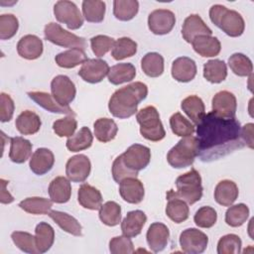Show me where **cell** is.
I'll return each instance as SVG.
<instances>
[{
  "instance_id": "obj_56",
  "label": "cell",
  "mask_w": 254,
  "mask_h": 254,
  "mask_svg": "<svg viewBox=\"0 0 254 254\" xmlns=\"http://www.w3.org/2000/svg\"><path fill=\"white\" fill-rule=\"evenodd\" d=\"M111 172H112V177L113 180L116 183H120L122 180L126 179V178H137V176L135 174H133L132 172H130L122 163L121 157L120 155L113 161L112 164V168H111Z\"/></svg>"
},
{
  "instance_id": "obj_55",
  "label": "cell",
  "mask_w": 254,
  "mask_h": 254,
  "mask_svg": "<svg viewBox=\"0 0 254 254\" xmlns=\"http://www.w3.org/2000/svg\"><path fill=\"white\" fill-rule=\"evenodd\" d=\"M15 104L11 96L2 92L0 95V120L1 122H8L12 119L14 114Z\"/></svg>"
},
{
  "instance_id": "obj_36",
  "label": "cell",
  "mask_w": 254,
  "mask_h": 254,
  "mask_svg": "<svg viewBox=\"0 0 254 254\" xmlns=\"http://www.w3.org/2000/svg\"><path fill=\"white\" fill-rule=\"evenodd\" d=\"M227 76V67L221 60H210L203 64V77L211 83H219Z\"/></svg>"
},
{
  "instance_id": "obj_14",
  "label": "cell",
  "mask_w": 254,
  "mask_h": 254,
  "mask_svg": "<svg viewBox=\"0 0 254 254\" xmlns=\"http://www.w3.org/2000/svg\"><path fill=\"white\" fill-rule=\"evenodd\" d=\"M91 170V164L87 156L79 154L68 159L65 165V175L67 179L74 183L84 182Z\"/></svg>"
},
{
  "instance_id": "obj_21",
  "label": "cell",
  "mask_w": 254,
  "mask_h": 254,
  "mask_svg": "<svg viewBox=\"0 0 254 254\" xmlns=\"http://www.w3.org/2000/svg\"><path fill=\"white\" fill-rule=\"evenodd\" d=\"M196 75V64L188 57H180L173 62L172 76L180 82H189Z\"/></svg>"
},
{
  "instance_id": "obj_12",
  "label": "cell",
  "mask_w": 254,
  "mask_h": 254,
  "mask_svg": "<svg viewBox=\"0 0 254 254\" xmlns=\"http://www.w3.org/2000/svg\"><path fill=\"white\" fill-rule=\"evenodd\" d=\"M176 24L175 14L168 9H157L148 17V27L155 35H166L170 33Z\"/></svg>"
},
{
  "instance_id": "obj_3",
  "label": "cell",
  "mask_w": 254,
  "mask_h": 254,
  "mask_svg": "<svg viewBox=\"0 0 254 254\" xmlns=\"http://www.w3.org/2000/svg\"><path fill=\"white\" fill-rule=\"evenodd\" d=\"M210 21L229 37H239L245 29L242 16L235 10H229L225 6L215 4L209 9Z\"/></svg>"
},
{
  "instance_id": "obj_49",
  "label": "cell",
  "mask_w": 254,
  "mask_h": 254,
  "mask_svg": "<svg viewBox=\"0 0 254 254\" xmlns=\"http://www.w3.org/2000/svg\"><path fill=\"white\" fill-rule=\"evenodd\" d=\"M242 242L236 234H226L217 243L218 254H238L241 252Z\"/></svg>"
},
{
  "instance_id": "obj_47",
  "label": "cell",
  "mask_w": 254,
  "mask_h": 254,
  "mask_svg": "<svg viewBox=\"0 0 254 254\" xmlns=\"http://www.w3.org/2000/svg\"><path fill=\"white\" fill-rule=\"evenodd\" d=\"M170 126L173 133L180 137L191 136L195 131L193 124L190 123V121H189L180 112H176L171 116Z\"/></svg>"
},
{
  "instance_id": "obj_22",
  "label": "cell",
  "mask_w": 254,
  "mask_h": 254,
  "mask_svg": "<svg viewBox=\"0 0 254 254\" xmlns=\"http://www.w3.org/2000/svg\"><path fill=\"white\" fill-rule=\"evenodd\" d=\"M19 56L26 60H36L43 54V42L36 35H26L17 44Z\"/></svg>"
},
{
  "instance_id": "obj_25",
  "label": "cell",
  "mask_w": 254,
  "mask_h": 254,
  "mask_svg": "<svg viewBox=\"0 0 254 254\" xmlns=\"http://www.w3.org/2000/svg\"><path fill=\"white\" fill-rule=\"evenodd\" d=\"M238 187L230 180L219 182L214 190V199L222 206H230L238 197Z\"/></svg>"
},
{
  "instance_id": "obj_45",
  "label": "cell",
  "mask_w": 254,
  "mask_h": 254,
  "mask_svg": "<svg viewBox=\"0 0 254 254\" xmlns=\"http://www.w3.org/2000/svg\"><path fill=\"white\" fill-rule=\"evenodd\" d=\"M230 69L238 76H248L252 74L253 64L251 60L240 53H235L228 59Z\"/></svg>"
},
{
  "instance_id": "obj_42",
  "label": "cell",
  "mask_w": 254,
  "mask_h": 254,
  "mask_svg": "<svg viewBox=\"0 0 254 254\" xmlns=\"http://www.w3.org/2000/svg\"><path fill=\"white\" fill-rule=\"evenodd\" d=\"M139 2L136 0H115L113 14L120 21L132 20L138 13Z\"/></svg>"
},
{
  "instance_id": "obj_34",
  "label": "cell",
  "mask_w": 254,
  "mask_h": 254,
  "mask_svg": "<svg viewBox=\"0 0 254 254\" xmlns=\"http://www.w3.org/2000/svg\"><path fill=\"white\" fill-rule=\"evenodd\" d=\"M181 107L195 125H197L202 117L205 115L204 103L201 98L196 95H190L186 97L182 101Z\"/></svg>"
},
{
  "instance_id": "obj_35",
  "label": "cell",
  "mask_w": 254,
  "mask_h": 254,
  "mask_svg": "<svg viewBox=\"0 0 254 254\" xmlns=\"http://www.w3.org/2000/svg\"><path fill=\"white\" fill-rule=\"evenodd\" d=\"M36 246L39 253H45L51 249L55 241V230L47 222H40L35 229Z\"/></svg>"
},
{
  "instance_id": "obj_52",
  "label": "cell",
  "mask_w": 254,
  "mask_h": 254,
  "mask_svg": "<svg viewBox=\"0 0 254 254\" xmlns=\"http://www.w3.org/2000/svg\"><path fill=\"white\" fill-rule=\"evenodd\" d=\"M77 127V122L73 116H67L56 120L53 123V130L59 137H70Z\"/></svg>"
},
{
  "instance_id": "obj_30",
  "label": "cell",
  "mask_w": 254,
  "mask_h": 254,
  "mask_svg": "<svg viewBox=\"0 0 254 254\" xmlns=\"http://www.w3.org/2000/svg\"><path fill=\"white\" fill-rule=\"evenodd\" d=\"M17 130L23 135H33L36 134L42 125L40 116L31 111L25 110L19 114L15 122Z\"/></svg>"
},
{
  "instance_id": "obj_32",
  "label": "cell",
  "mask_w": 254,
  "mask_h": 254,
  "mask_svg": "<svg viewBox=\"0 0 254 254\" xmlns=\"http://www.w3.org/2000/svg\"><path fill=\"white\" fill-rule=\"evenodd\" d=\"M87 60L88 59L86 57V54L84 53V50H81L78 48H73V49H69L67 51L62 52L58 54L55 58L56 64L60 67H64V68L75 67L78 64H82Z\"/></svg>"
},
{
  "instance_id": "obj_24",
  "label": "cell",
  "mask_w": 254,
  "mask_h": 254,
  "mask_svg": "<svg viewBox=\"0 0 254 254\" xmlns=\"http://www.w3.org/2000/svg\"><path fill=\"white\" fill-rule=\"evenodd\" d=\"M147 221V216L142 210H132L127 213L121 222V231L129 238L139 235Z\"/></svg>"
},
{
  "instance_id": "obj_50",
  "label": "cell",
  "mask_w": 254,
  "mask_h": 254,
  "mask_svg": "<svg viewBox=\"0 0 254 254\" xmlns=\"http://www.w3.org/2000/svg\"><path fill=\"white\" fill-rule=\"evenodd\" d=\"M193 220L198 227L210 228L217 220V213L211 206H202L196 210Z\"/></svg>"
},
{
  "instance_id": "obj_33",
  "label": "cell",
  "mask_w": 254,
  "mask_h": 254,
  "mask_svg": "<svg viewBox=\"0 0 254 254\" xmlns=\"http://www.w3.org/2000/svg\"><path fill=\"white\" fill-rule=\"evenodd\" d=\"M108 80L114 85L131 81L136 76V68L130 63L117 64L110 67L107 74Z\"/></svg>"
},
{
  "instance_id": "obj_16",
  "label": "cell",
  "mask_w": 254,
  "mask_h": 254,
  "mask_svg": "<svg viewBox=\"0 0 254 254\" xmlns=\"http://www.w3.org/2000/svg\"><path fill=\"white\" fill-rule=\"evenodd\" d=\"M211 29L203 22L201 17L196 14H191L188 16L183 24L182 36L187 43L191 44V42L198 36H211Z\"/></svg>"
},
{
  "instance_id": "obj_28",
  "label": "cell",
  "mask_w": 254,
  "mask_h": 254,
  "mask_svg": "<svg viewBox=\"0 0 254 254\" xmlns=\"http://www.w3.org/2000/svg\"><path fill=\"white\" fill-rule=\"evenodd\" d=\"M49 195L53 202L65 203L71 195V186L69 180L64 177L55 178L49 186Z\"/></svg>"
},
{
  "instance_id": "obj_29",
  "label": "cell",
  "mask_w": 254,
  "mask_h": 254,
  "mask_svg": "<svg viewBox=\"0 0 254 254\" xmlns=\"http://www.w3.org/2000/svg\"><path fill=\"white\" fill-rule=\"evenodd\" d=\"M32 143L20 136L10 138L9 158L16 164L25 163L32 154Z\"/></svg>"
},
{
  "instance_id": "obj_46",
  "label": "cell",
  "mask_w": 254,
  "mask_h": 254,
  "mask_svg": "<svg viewBox=\"0 0 254 254\" xmlns=\"http://www.w3.org/2000/svg\"><path fill=\"white\" fill-rule=\"evenodd\" d=\"M249 216V208L244 203L230 205L225 212V222L231 227L241 226Z\"/></svg>"
},
{
  "instance_id": "obj_4",
  "label": "cell",
  "mask_w": 254,
  "mask_h": 254,
  "mask_svg": "<svg viewBox=\"0 0 254 254\" xmlns=\"http://www.w3.org/2000/svg\"><path fill=\"white\" fill-rule=\"evenodd\" d=\"M197 153L198 142L196 137H184L168 152L167 161L173 168L183 169L192 165Z\"/></svg>"
},
{
  "instance_id": "obj_43",
  "label": "cell",
  "mask_w": 254,
  "mask_h": 254,
  "mask_svg": "<svg viewBox=\"0 0 254 254\" xmlns=\"http://www.w3.org/2000/svg\"><path fill=\"white\" fill-rule=\"evenodd\" d=\"M99 219L107 226H116L121 222V206L115 201H106L99 208Z\"/></svg>"
},
{
  "instance_id": "obj_37",
  "label": "cell",
  "mask_w": 254,
  "mask_h": 254,
  "mask_svg": "<svg viewBox=\"0 0 254 254\" xmlns=\"http://www.w3.org/2000/svg\"><path fill=\"white\" fill-rule=\"evenodd\" d=\"M94 135L96 139L102 143H107L113 140L118 132L117 124L110 118H99L94 124Z\"/></svg>"
},
{
  "instance_id": "obj_41",
  "label": "cell",
  "mask_w": 254,
  "mask_h": 254,
  "mask_svg": "<svg viewBox=\"0 0 254 254\" xmlns=\"http://www.w3.org/2000/svg\"><path fill=\"white\" fill-rule=\"evenodd\" d=\"M106 5L99 0H85L82 2V14L90 23H100L104 19Z\"/></svg>"
},
{
  "instance_id": "obj_57",
  "label": "cell",
  "mask_w": 254,
  "mask_h": 254,
  "mask_svg": "<svg viewBox=\"0 0 254 254\" xmlns=\"http://www.w3.org/2000/svg\"><path fill=\"white\" fill-rule=\"evenodd\" d=\"M253 123H248L241 127V136L246 146L253 149Z\"/></svg>"
},
{
  "instance_id": "obj_9",
  "label": "cell",
  "mask_w": 254,
  "mask_h": 254,
  "mask_svg": "<svg viewBox=\"0 0 254 254\" xmlns=\"http://www.w3.org/2000/svg\"><path fill=\"white\" fill-rule=\"evenodd\" d=\"M54 14L56 19L65 24L69 30H77L83 24V17L77 6L67 0L58 1L54 6Z\"/></svg>"
},
{
  "instance_id": "obj_31",
  "label": "cell",
  "mask_w": 254,
  "mask_h": 254,
  "mask_svg": "<svg viewBox=\"0 0 254 254\" xmlns=\"http://www.w3.org/2000/svg\"><path fill=\"white\" fill-rule=\"evenodd\" d=\"M49 216L65 232L74 235L81 236L82 227L76 218L69 215L66 212L59 211V210H51L49 212Z\"/></svg>"
},
{
  "instance_id": "obj_44",
  "label": "cell",
  "mask_w": 254,
  "mask_h": 254,
  "mask_svg": "<svg viewBox=\"0 0 254 254\" xmlns=\"http://www.w3.org/2000/svg\"><path fill=\"white\" fill-rule=\"evenodd\" d=\"M137 53V43L127 37H122L115 41L111 50V56L116 61L130 58Z\"/></svg>"
},
{
  "instance_id": "obj_19",
  "label": "cell",
  "mask_w": 254,
  "mask_h": 254,
  "mask_svg": "<svg viewBox=\"0 0 254 254\" xmlns=\"http://www.w3.org/2000/svg\"><path fill=\"white\" fill-rule=\"evenodd\" d=\"M167 206H166V214L167 216L176 223H181L186 221L189 218L190 208L187 202L177 196L174 193L173 190H170L167 192Z\"/></svg>"
},
{
  "instance_id": "obj_23",
  "label": "cell",
  "mask_w": 254,
  "mask_h": 254,
  "mask_svg": "<svg viewBox=\"0 0 254 254\" xmlns=\"http://www.w3.org/2000/svg\"><path fill=\"white\" fill-rule=\"evenodd\" d=\"M29 97L34 100L38 105L43 107L44 109L53 112V113H60V114H66L70 116H75V113L71 108L68 106H62L60 105L53 95L49 94L48 92L44 91H30L27 93Z\"/></svg>"
},
{
  "instance_id": "obj_5",
  "label": "cell",
  "mask_w": 254,
  "mask_h": 254,
  "mask_svg": "<svg viewBox=\"0 0 254 254\" xmlns=\"http://www.w3.org/2000/svg\"><path fill=\"white\" fill-rule=\"evenodd\" d=\"M136 119L140 125V133L145 139L158 142L165 138L166 131L156 107L150 105L142 108L137 112Z\"/></svg>"
},
{
  "instance_id": "obj_1",
  "label": "cell",
  "mask_w": 254,
  "mask_h": 254,
  "mask_svg": "<svg viewBox=\"0 0 254 254\" xmlns=\"http://www.w3.org/2000/svg\"><path fill=\"white\" fill-rule=\"evenodd\" d=\"M196 126L197 156L203 162L217 160L246 146L241 136L240 123L235 117L225 118L211 111Z\"/></svg>"
},
{
  "instance_id": "obj_13",
  "label": "cell",
  "mask_w": 254,
  "mask_h": 254,
  "mask_svg": "<svg viewBox=\"0 0 254 254\" xmlns=\"http://www.w3.org/2000/svg\"><path fill=\"white\" fill-rule=\"evenodd\" d=\"M108 64L100 59H88L78 70V75L88 83L100 82L109 72Z\"/></svg>"
},
{
  "instance_id": "obj_15",
  "label": "cell",
  "mask_w": 254,
  "mask_h": 254,
  "mask_svg": "<svg viewBox=\"0 0 254 254\" xmlns=\"http://www.w3.org/2000/svg\"><path fill=\"white\" fill-rule=\"evenodd\" d=\"M211 106L215 114L225 118H234L237 108L236 97L230 91L221 90L212 97Z\"/></svg>"
},
{
  "instance_id": "obj_51",
  "label": "cell",
  "mask_w": 254,
  "mask_h": 254,
  "mask_svg": "<svg viewBox=\"0 0 254 254\" xmlns=\"http://www.w3.org/2000/svg\"><path fill=\"white\" fill-rule=\"evenodd\" d=\"M19 28V22L13 14H2L0 16V39L9 40L13 38Z\"/></svg>"
},
{
  "instance_id": "obj_54",
  "label": "cell",
  "mask_w": 254,
  "mask_h": 254,
  "mask_svg": "<svg viewBox=\"0 0 254 254\" xmlns=\"http://www.w3.org/2000/svg\"><path fill=\"white\" fill-rule=\"evenodd\" d=\"M109 251L112 254H131L134 253V245L127 236H116L109 241Z\"/></svg>"
},
{
  "instance_id": "obj_7",
  "label": "cell",
  "mask_w": 254,
  "mask_h": 254,
  "mask_svg": "<svg viewBox=\"0 0 254 254\" xmlns=\"http://www.w3.org/2000/svg\"><path fill=\"white\" fill-rule=\"evenodd\" d=\"M45 39L57 46L64 48H78L84 50L86 48V42L84 38L78 37L66 30L63 29L57 23H49L44 29Z\"/></svg>"
},
{
  "instance_id": "obj_58",
  "label": "cell",
  "mask_w": 254,
  "mask_h": 254,
  "mask_svg": "<svg viewBox=\"0 0 254 254\" xmlns=\"http://www.w3.org/2000/svg\"><path fill=\"white\" fill-rule=\"evenodd\" d=\"M8 182L5 181L4 179L0 180V186H1V193H0V201L3 204H7V203H11L12 201H14V197L11 195V193L6 190V186H7Z\"/></svg>"
},
{
  "instance_id": "obj_8",
  "label": "cell",
  "mask_w": 254,
  "mask_h": 254,
  "mask_svg": "<svg viewBox=\"0 0 254 254\" xmlns=\"http://www.w3.org/2000/svg\"><path fill=\"white\" fill-rule=\"evenodd\" d=\"M123 165L133 174L138 176L139 171L145 169L151 160V151L148 147L140 144L131 145L120 155Z\"/></svg>"
},
{
  "instance_id": "obj_6",
  "label": "cell",
  "mask_w": 254,
  "mask_h": 254,
  "mask_svg": "<svg viewBox=\"0 0 254 254\" xmlns=\"http://www.w3.org/2000/svg\"><path fill=\"white\" fill-rule=\"evenodd\" d=\"M177 190L174 193L189 204H193L202 196L201 178L195 169L181 175L176 180Z\"/></svg>"
},
{
  "instance_id": "obj_2",
  "label": "cell",
  "mask_w": 254,
  "mask_h": 254,
  "mask_svg": "<svg viewBox=\"0 0 254 254\" xmlns=\"http://www.w3.org/2000/svg\"><path fill=\"white\" fill-rule=\"evenodd\" d=\"M148 94V87L141 81H135L117 89L110 97L108 109L117 118L125 119L137 112V107Z\"/></svg>"
},
{
  "instance_id": "obj_26",
  "label": "cell",
  "mask_w": 254,
  "mask_h": 254,
  "mask_svg": "<svg viewBox=\"0 0 254 254\" xmlns=\"http://www.w3.org/2000/svg\"><path fill=\"white\" fill-rule=\"evenodd\" d=\"M192 49L196 54L203 58L215 57L220 53L221 45L216 37L198 36L191 42Z\"/></svg>"
},
{
  "instance_id": "obj_53",
  "label": "cell",
  "mask_w": 254,
  "mask_h": 254,
  "mask_svg": "<svg viewBox=\"0 0 254 254\" xmlns=\"http://www.w3.org/2000/svg\"><path fill=\"white\" fill-rule=\"evenodd\" d=\"M114 43V39L105 35H97L90 39L91 50L97 58H101L106 55V53L113 48Z\"/></svg>"
},
{
  "instance_id": "obj_39",
  "label": "cell",
  "mask_w": 254,
  "mask_h": 254,
  "mask_svg": "<svg viewBox=\"0 0 254 254\" xmlns=\"http://www.w3.org/2000/svg\"><path fill=\"white\" fill-rule=\"evenodd\" d=\"M19 206L28 213L49 214L53 206V200L40 196L27 197L19 202Z\"/></svg>"
},
{
  "instance_id": "obj_17",
  "label": "cell",
  "mask_w": 254,
  "mask_h": 254,
  "mask_svg": "<svg viewBox=\"0 0 254 254\" xmlns=\"http://www.w3.org/2000/svg\"><path fill=\"white\" fill-rule=\"evenodd\" d=\"M119 193L125 201L137 204L143 200L145 190L140 180L130 177L122 180L119 183Z\"/></svg>"
},
{
  "instance_id": "obj_38",
  "label": "cell",
  "mask_w": 254,
  "mask_h": 254,
  "mask_svg": "<svg viewBox=\"0 0 254 254\" xmlns=\"http://www.w3.org/2000/svg\"><path fill=\"white\" fill-rule=\"evenodd\" d=\"M141 68L150 77H158L164 72V58L158 53H148L141 60Z\"/></svg>"
},
{
  "instance_id": "obj_11",
  "label": "cell",
  "mask_w": 254,
  "mask_h": 254,
  "mask_svg": "<svg viewBox=\"0 0 254 254\" xmlns=\"http://www.w3.org/2000/svg\"><path fill=\"white\" fill-rule=\"evenodd\" d=\"M208 243V237L196 228H188L180 235V245L184 252L189 254L202 253Z\"/></svg>"
},
{
  "instance_id": "obj_27",
  "label": "cell",
  "mask_w": 254,
  "mask_h": 254,
  "mask_svg": "<svg viewBox=\"0 0 254 254\" xmlns=\"http://www.w3.org/2000/svg\"><path fill=\"white\" fill-rule=\"evenodd\" d=\"M77 200L82 207L90 210H97L102 205V195L100 191L88 184H82L79 187Z\"/></svg>"
},
{
  "instance_id": "obj_40",
  "label": "cell",
  "mask_w": 254,
  "mask_h": 254,
  "mask_svg": "<svg viewBox=\"0 0 254 254\" xmlns=\"http://www.w3.org/2000/svg\"><path fill=\"white\" fill-rule=\"evenodd\" d=\"M93 141V136L89 128L82 127L74 135L67 138L65 146L70 152H79L88 149Z\"/></svg>"
},
{
  "instance_id": "obj_20",
  "label": "cell",
  "mask_w": 254,
  "mask_h": 254,
  "mask_svg": "<svg viewBox=\"0 0 254 254\" xmlns=\"http://www.w3.org/2000/svg\"><path fill=\"white\" fill-rule=\"evenodd\" d=\"M55 164L54 153L47 148L37 149L30 159V169L38 176H42L50 172Z\"/></svg>"
},
{
  "instance_id": "obj_18",
  "label": "cell",
  "mask_w": 254,
  "mask_h": 254,
  "mask_svg": "<svg viewBox=\"0 0 254 254\" xmlns=\"http://www.w3.org/2000/svg\"><path fill=\"white\" fill-rule=\"evenodd\" d=\"M146 238H147V243L149 245V248L153 252L158 253L164 250L169 242V238H170L169 228L164 223L154 222L149 226L146 234Z\"/></svg>"
},
{
  "instance_id": "obj_48",
  "label": "cell",
  "mask_w": 254,
  "mask_h": 254,
  "mask_svg": "<svg viewBox=\"0 0 254 254\" xmlns=\"http://www.w3.org/2000/svg\"><path fill=\"white\" fill-rule=\"evenodd\" d=\"M14 244L23 252L30 254H37L38 249L36 246L35 236L25 231H15L11 234Z\"/></svg>"
},
{
  "instance_id": "obj_10",
  "label": "cell",
  "mask_w": 254,
  "mask_h": 254,
  "mask_svg": "<svg viewBox=\"0 0 254 254\" xmlns=\"http://www.w3.org/2000/svg\"><path fill=\"white\" fill-rule=\"evenodd\" d=\"M51 91L55 100L62 106H68L74 99L76 89L74 83L66 75L60 74L53 78Z\"/></svg>"
}]
</instances>
